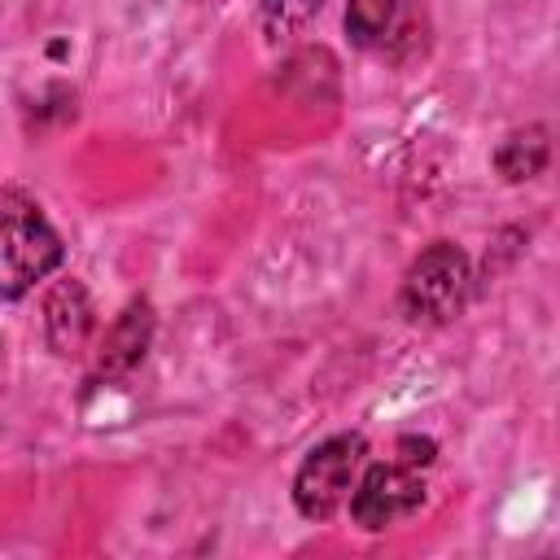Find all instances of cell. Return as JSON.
Listing matches in <instances>:
<instances>
[{
    "mask_svg": "<svg viewBox=\"0 0 560 560\" xmlns=\"http://www.w3.org/2000/svg\"><path fill=\"white\" fill-rule=\"evenodd\" d=\"M494 166L508 184H521V179H534L542 166H547V131L542 127H525V131H512L499 153H494Z\"/></svg>",
    "mask_w": 560,
    "mask_h": 560,
    "instance_id": "cell-8",
    "label": "cell"
},
{
    "mask_svg": "<svg viewBox=\"0 0 560 560\" xmlns=\"http://www.w3.org/2000/svg\"><path fill=\"white\" fill-rule=\"evenodd\" d=\"M149 332H153V315L144 302H131L114 328L105 332V346H101V368L105 372H127L144 359V346H149Z\"/></svg>",
    "mask_w": 560,
    "mask_h": 560,
    "instance_id": "cell-7",
    "label": "cell"
},
{
    "mask_svg": "<svg viewBox=\"0 0 560 560\" xmlns=\"http://www.w3.org/2000/svg\"><path fill=\"white\" fill-rule=\"evenodd\" d=\"M92 332V298L79 280H61L52 284L48 302H44V337L57 354H79L83 341Z\"/></svg>",
    "mask_w": 560,
    "mask_h": 560,
    "instance_id": "cell-6",
    "label": "cell"
},
{
    "mask_svg": "<svg viewBox=\"0 0 560 560\" xmlns=\"http://www.w3.org/2000/svg\"><path fill=\"white\" fill-rule=\"evenodd\" d=\"M468 289H472L468 254L451 241H433L407 267L402 289H398V306L411 324H446L464 311Z\"/></svg>",
    "mask_w": 560,
    "mask_h": 560,
    "instance_id": "cell-3",
    "label": "cell"
},
{
    "mask_svg": "<svg viewBox=\"0 0 560 560\" xmlns=\"http://www.w3.org/2000/svg\"><path fill=\"white\" fill-rule=\"evenodd\" d=\"M368 464V438L363 433H332L306 451V459L293 472V503L306 521H328L350 499L359 472Z\"/></svg>",
    "mask_w": 560,
    "mask_h": 560,
    "instance_id": "cell-4",
    "label": "cell"
},
{
    "mask_svg": "<svg viewBox=\"0 0 560 560\" xmlns=\"http://www.w3.org/2000/svg\"><path fill=\"white\" fill-rule=\"evenodd\" d=\"M319 9L324 0H262V35L271 44H289L319 18Z\"/></svg>",
    "mask_w": 560,
    "mask_h": 560,
    "instance_id": "cell-9",
    "label": "cell"
},
{
    "mask_svg": "<svg viewBox=\"0 0 560 560\" xmlns=\"http://www.w3.org/2000/svg\"><path fill=\"white\" fill-rule=\"evenodd\" d=\"M66 258L57 228L39 214L35 201L4 192L0 197V298L18 302L39 280H48Z\"/></svg>",
    "mask_w": 560,
    "mask_h": 560,
    "instance_id": "cell-2",
    "label": "cell"
},
{
    "mask_svg": "<svg viewBox=\"0 0 560 560\" xmlns=\"http://www.w3.org/2000/svg\"><path fill=\"white\" fill-rule=\"evenodd\" d=\"M433 464V442L429 438H402L398 451L381 464H363L354 490H350V516L359 529H389L407 521L424 503V468Z\"/></svg>",
    "mask_w": 560,
    "mask_h": 560,
    "instance_id": "cell-1",
    "label": "cell"
},
{
    "mask_svg": "<svg viewBox=\"0 0 560 560\" xmlns=\"http://www.w3.org/2000/svg\"><path fill=\"white\" fill-rule=\"evenodd\" d=\"M346 31L363 52L385 61H411L424 52V13L416 0H350Z\"/></svg>",
    "mask_w": 560,
    "mask_h": 560,
    "instance_id": "cell-5",
    "label": "cell"
}]
</instances>
